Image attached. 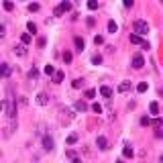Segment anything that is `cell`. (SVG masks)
I'll return each mask as SVG.
<instances>
[{
  "instance_id": "1",
  "label": "cell",
  "mask_w": 163,
  "mask_h": 163,
  "mask_svg": "<svg viewBox=\"0 0 163 163\" xmlns=\"http://www.w3.org/2000/svg\"><path fill=\"white\" fill-rule=\"evenodd\" d=\"M2 108H4V114L10 120L16 118V98H15V94H12V90H8V98L2 102Z\"/></svg>"
},
{
  "instance_id": "2",
  "label": "cell",
  "mask_w": 163,
  "mask_h": 163,
  "mask_svg": "<svg viewBox=\"0 0 163 163\" xmlns=\"http://www.w3.org/2000/svg\"><path fill=\"white\" fill-rule=\"evenodd\" d=\"M133 31H135V35H139V37H145V35L149 33V23L143 20V19H137L133 23Z\"/></svg>"
},
{
  "instance_id": "3",
  "label": "cell",
  "mask_w": 163,
  "mask_h": 163,
  "mask_svg": "<svg viewBox=\"0 0 163 163\" xmlns=\"http://www.w3.org/2000/svg\"><path fill=\"white\" fill-rule=\"evenodd\" d=\"M69 10H71V2H67V0H63L61 4H57V6L53 8V15H55V16H61L63 12H69Z\"/></svg>"
},
{
  "instance_id": "4",
  "label": "cell",
  "mask_w": 163,
  "mask_h": 163,
  "mask_svg": "<svg viewBox=\"0 0 163 163\" xmlns=\"http://www.w3.org/2000/svg\"><path fill=\"white\" fill-rule=\"evenodd\" d=\"M55 149V139L49 137V135H45L43 137V151H47V153H51Z\"/></svg>"
},
{
  "instance_id": "5",
  "label": "cell",
  "mask_w": 163,
  "mask_h": 163,
  "mask_svg": "<svg viewBox=\"0 0 163 163\" xmlns=\"http://www.w3.org/2000/svg\"><path fill=\"white\" fill-rule=\"evenodd\" d=\"M12 53H15L16 57H27L29 51H27V45L25 43H16L15 47H12Z\"/></svg>"
},
{
  "instance_id": "6",
  "label": "cell",
  "mask_w": 163,
  "mask_h": 163,
  "mask_svg": "<svg viewBox=\"0 0 163 163\" xmlns=\"http://www.w3.org/2000/svg\"><path fill=\"white\" fill-rule=\"evenodd\" d=\"M131 65H133V69H143L145 67V59H143V55H135L133 61H131Z\"/></svg>"
},
{
  "instance_id": "7",
  "label": "cell",
  "mask_w": 163,
  "mask_h": 163,
  "mask_svg": "<svg viewBox=\"0 0 163 163\" xmlns=\"http://www.w3.org/2000/svg\"><path fill=\"white\" fill-rule=\"evenodd\" d=\"M27 78H29V82H31V84H35V82L39 79V69H37V67L33 65V67L29 69V74H27Z\"/></svg>"
},
{
  "instance_id": "8",
  "label": "cell",
  "mask_w": 163,
  "mask_h": 163,
  "mask_svg": "<svg viewBox=\"0 0 163 163\" xmlns=\"http://www.w3.org/2000/svg\"><path fill=\"white\" fill-rule=\"evenodd\" d=\"M74 47H75V51H78V53H82V51L86 49L84 39H82V37H74Z\"/></svg>"
},
{
  "instance_id": "9",
  "label": "cell",
  "mask_w": 163,
  "mask_h": 163,
  "mask_svg": "<svg viewBox=\"0 0 163 163\" xmlns=\"http://www.w3.org/2000/svg\"><path fill=\"white\" fill-rule=\"evenodd\" d=\"M133 155H135V151H133V145H131V143H124V147H122V157H127V159H133Z\"/></svg>"
},
{
  "instance_id": "10",
  "label": "cell",
  "mask_w": 163,
  "mask_h": 163,
  "mask_svg": "<svg viewBox=\"0 0 163 163\" xmlns=\"http://www.w3.org/2000/svg\"><path fill=\"white\" fill-rule=\"evenodd\" d=\"M96 147H98L100 151H106V149H108V141H106V137L100 135V137L96 139Z\"/></svg>"
},
{
  "instance_id": "11",
  "label": "cell",
  "mask_w": 163,
  "mask_h": 163,
  "mask_svg": "<svg viewBox=\"0 0 163 163\" xmlns=\"http://www.w3.org/2000/svg\"><path fill=\"white\" fill-rule=\"evenodd\" d=\"M0 69H2V78L8 79V78H10V74H12V67H10L8 63H0Z\"/></svg>"
},
{
  "instance_id": "12",
  "label": "cell",
  "mask_w": 163,
  "mask_h": 163,
  "mask_svg": "<svg viewBox=\"0 0 163 163\" xmlns=\"http://www.w3.org/2000/svg\"><path fill=\"white\" fill-rule=\"evenodd\" d=\"M116 90H118L120 94H124V92H131V90H133V84H131V82H120Z\"/></svg>"
},
{
  "instance_id": "13",
  "label": "cell",
  "mask_w": 163,
  "mask_h": 163,
  "mask_svg": "<svg viewBox=\"0 0 163 163\" xmlns=\"http://www.w3.org/2000/svg\"><path fill=\"white\" fill-rule=\"evenodd\" d=\"M37 104H39V106H47V104H49V96L43 94V92L37 94Z\"/></svg>"
},
{
  "instance_id": "14",
  "label": "cell",
  "mask_w": 163,
  "mask_h": 163,
  "mask_svg": "<svg viewBox=\"0 0 163 163\" xmlns=\"http://www.w3.org/2000/svg\"><path fill=\"white\" fill-rule=\"evenodd\" d=\"M100 96L106 98V100H110V98H112V90H110L108 86H102V88H100Z\"/></svg>"
},
{
  "instance_id": "15",
  "label": "cell",
  "mask_w": 163,
  "mask_h": 163,
  "mask_svg": "<svg viewBox=\"0 0 163 163\" xmlns=\"http://www.w3.org/2000/svg\"><path fill=\"white\" fill-rule=\"evenodd\" d=\"M74 108L78 110V112H86V110H88V104H86L84 100H78V102L74 104Z\"/></svg>"
},
{
  "instance_id": "16",
  "label": "cell",
  "mask_w": 163,
  "mask_h": 163,
  "mask_svg": "<svg viewBox=\"0 0 163 163\" xmlns=\"http://www.w3.org/2000/svg\"><path fill=\"white\" fill-rule=\"evenodd\" d=\"M129 41H131L133 45H143V43H145V39H143V37H139V35H135V33L129 37Z\"/></svg>"
},
{
  "instance_id": "17",
  "label": "cell",
  "mask_w": 163,
  "mask_h": 163,
  "mask_svg": "<svg viewBox=\"0 0 163 163\" xmlns=\"http://www.w3.org/2000/svg\"><path fill=\"white\" fill-rule=\"evenodd\" d=\"M149 112H151V116H159V104L151 102V104H149Z\"/></svg>"
},
{
  "instance_id": "18",
  "label": "cell",
  "mask_w": 163,
  "mask_h": 163,
  "mask_svg": "<svg viewBox=\"0 0 163 163\" xmlns=\"http://www.w3.org/2000/svg\"><path fill=\"white\" fill-rule=\"evenodd\" d=\"M65 157H67V159H71L74 163H79V157L75 155V151H71V149H67V151H65Z\"/></svg>"
},
{
  "instance_id": "19",
  "label": "cell",
  "mask_w": 163,
  "mask_h": 163,
  "mask_svg": "<svg viewBox=\"0 0 163 163\" xmlns=\"http://www.w3.org/2000/svg\"><path fill=\"white\" fill-rule=\"evenodd\" d=\"M63 78H65L63 71H55V75H53V84H61V82H63Z\"/></svg>"
},
{
  "instance_id": "20",
  "label": "cell",
  "mask_w": 163,
  "mask_h": 163,
  "mask_svg": "<svg viewBox=\"0 0 163 163\" xmlns=\"http://www.w3.org/2000/svg\"><path fill=\"white\" fill-rule=\"evenodd\" d=\"M82 86H84V78H75L74 82H71V88L74 90H79Z\"/></svg>"
},
{
  "instance_id": "21",
  "label": "cell",
  "mask_w": 163,
  "mask_h": 163,
  "mask_svg": "<svg viewBox=\"0 0 163 163\" xmlns=\"http://www.w3.org/2000/svg\"><path fill=\"white\" fill-rule=\"evenodd\" d=\"M31 39H33V35H31V33H23V35H20V43H25V45H29Z\"/></svg>"
},
{
  "instance_id": "22",
  "label": "cell",
  "mask_w": 163,
  "mask_h": 163,
  "mask_svg": "<svg viewBox=\"0 0 163 163\" xmlns=\"http://www.w3.org/2000/svg\"><path fill=\"white\" fill-rule=\"evenodd\" d=\"M39 8H41L39 2H31V4L27 6V10H29V12H39Z\"/></svg>"
},
{
  "instance_id": "23",
  "label": "cell",
  "mask_w": 163,
  "mask_h": 163,
  "mask_svg": "<svg viewBox=\"0 0 163 163\" xmlns=\"http://www.w3.org/2000/svg\"><path fill=\"white\" fill-rule=\"evenodd\" d=\"M116 31H118V25H116L114 20H108V33H110V35H114Z\"/></svg>"
},
{
  "instance_id": "24",
  "label": "cell",
  "mask_w": 163,
  "mask_h": 163,
  "mask_svg": "<svg viewBox=\"0 0 163 163\" xmlns=\"http://www.w3.org/2000/svg\"><path fill=\"white\" fill-rule=\"evenodd\" d=\"M27 31H29L31 35H37V25H35L33 20H31V23H27Z\"/></svg>"
},
{
  "instance_id": "25",
  "label": "cell",
  "mask_w": 163,
  "mask_h": 163,
  "mask_svg": "<svg viewBox=\"0 0 163 163\" xmlns=\"http://www.w3.org/2000/svg\"><path fill=\"white\" fill-rule=\"evenodd\" d=\"M61 57H63V61H65V63H71V59H74L71 51H63V55H61Z\"/></svg>"
},
{
  "instance_id": "26",
  "label": "cell",
  "mask_w": 163,
  "mask_h": 163,
  "mask_svg": "<svg viewBox=\"0 0 163 163\" xmlns=\"http://www.w3.org/2000/svg\"><path fill=\"white\" fill-rule=\"evenodd\" d=\"M147 88H149L147 82H141V84L137 86V92H139V94H143V92H147Z\"/></svg>"
},
{
  "instance_id": "27",
  "label": "cell",
  "mask_w": 163,
  "mask_h": 163,
  "mask_svg": "<svg viewBox=\"0 0 163 163\" xmlns=\"http://www.w3.org/2000/svg\"><path fill=\"white\" fill-rule=\"evenodd\" d=\"M65 143H67L69 147H71V145H75V143H78V135H69V137H67V141H65Z\"/></svg>"
},
{
  "instance_id": "28",
  "label": "cell",
  "mask_w": 163,
  "mask_h": 163,
  "mask_svg": "<svg viewBox=\"0 0 163 163\" xmlns=\"http://www.w3.org/2000/svg\"><path fill=\"white\" fill-rule=\"evenodd\" d=\"M90 61H92V65H100V63H102V55H94Z\"/></svg>"
},
{
  "instance_id": "29",
  "label": "cell",
  "mask_w": 163,
  "mask_h": 163,
  "mask_svg": "<svg viewBox=\"0 0 163 163\" xmlns=\"http://www.w3.org/2000/svg\"><path fill=\"white\" fill-rule=\"evenodd\" d=\"M141 127H151V118L149 116H141Z\"/></svg>"
},
{
  "instance_id": "30",
  "label": "cell",
  "mask_w": 163,
  "mask_h": 163,
  "mask_svg": "<svg viewBox=\"0 0 163 163\" xmlns=\"http://www.w3.org/2000/svg\"><path fill=\"white\" fill-rule=\"evenodd\" d=\"M45 74L47 75H55V67L53 65H45Z\"/></svg>"
},
{
  "instance_id": "31",
  "label": "cell",
  "mask_w": 163,
  "mask_h": 163,
  "mask_svg": "<svg viewBox=\"0 0 163 163\" xmlns=\"http://www.w3.org/2000/svg\"><path fill=\"white\" fill-rule=\"evenodd\" d=\"M86 25H88L90 29H92V27L96 25V19H94V16H88V19H86Z\"/></svg>"
},
{
  "instance_id": "32",
  "label": "cell",
  "mask_w": 163,
  "mask_h": 163,
  "mask_svg": "<svg viewBox=\"0 0 163 163\" xmlns=\"http://www.w3.org/2000/svg\"><path fill=\"white\" fill-rule=\"evenodd\" d=\"M104 43V37H102V35H96V37H94V45H102Z\"/></svg>"
},
{
  "instance_id": "33",
  "label": "cell",
  "mask_w": 163,
  "mask_h": 163,
  "mask_svg": "<svg viewBox=\"0 0 163 163\" xmlns=\"http://www.w3.org/2000/svg\"><path fill=\"white\" fill-rule=\"evenodd\" d=\"M88 8L90 10H96V8H98V2H96V0H90V2H88Z\"/></svg>"
},
{
  "instance_id": "34",
  "label": "cell",
  "mask_w": 163,
  "mask_h": 163,
  "mask_svg": "<svg viewBox=\"0 0 163 163\" xmlns=\"http://www.w3.org/2000/svg\"><path fill=\"white\" fill-rule=\"evenodd\" d=\"M2 6H4V10H8V12H10V10H15V4H12V2H4Z\"/></svg>"
},
{
  "instance_id": "35",
  "label": "cell",
  "mask_w": 163,
  "mask_h": 163,
  "mask_svg": "<svg viewBox=\"0 0 163 163\" xmlns=\"http://www.w3.org/2000/svg\"><path fill=\"white\" fill-rule=\"evenodd\" d=\"M86 98H94V96H96V90H86Z\"/></svg>"
},
{
  "instance_id": "36",
  "label": "cell",
  "mask_w": 163,
  "mask_h": 163,
  "mask_svg": "<svg viewBox=\"0 0 163 163\" xmlns=\"http://www.w3.org/2000/svg\"><path fill=\"white\" fill-rule=\"evenodd\" d=\"M92 110H94V112H96V114H100V112H102V106H100V104H98V102H96V104H94V106H92Z\"/></svg>"
},
{
  "instance_id": "37",
  "label": "cell",
  "mask_w": 163,
  "mask_h": 163,
  "mask_svg": "<svg viewBox=\"0 0 163 163\" xmlns=\"http://www.w3.org/2000/svg\"><path fill=\"white\" fill-rule=\"evenodd\" d=\"M45 43H47V41H45V37H39V41H37V45H39V47H45Z\"/></svg>"
},
{
  "instance_id": "38",
  "label": "cell",
  "mask_w": 163,
  "mask_h": 163,
  "mask_svg": "<svg viewBox=\"0 0 163 163\" xmlns=\"http://www.w3.org/2000/svg\"><path fill=\"white\" fill-rule=\"evenodd\" d=\"M133 4H135L133 0H127V2H124V8H133Z\"/></svg>"
},
{
  "instance_id": "39",
  "label": "cell",
  "mask_w": 163,
  "mask_h": 163,
  "mask_svg": "<svg viewBox=\"0 0 163 163\" xmlns=\"http://www.w3.org/2000/svg\"><path fill=\"white\" fill-rule=\"evenodd\" d=\"M4 35H6V25H2L0 27V37H4Z\"/></svg>"
}]
</instances>
